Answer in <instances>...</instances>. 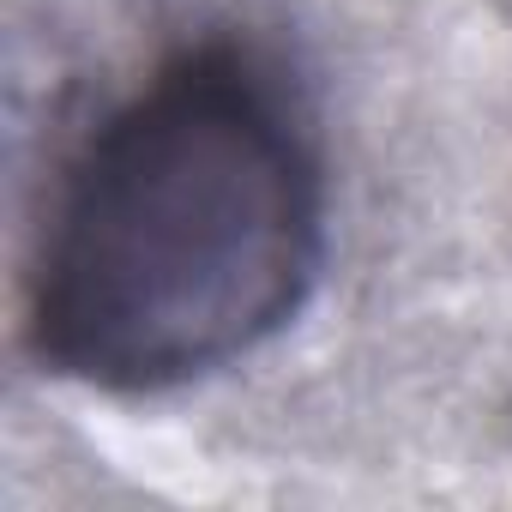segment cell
Returning <instances> with one entry per match:
<instances>
[{
	"mask_svg": "<svg viewBox=\"0 0 512 512\" xmlns=\"http://www.w3.org/2000/svg\"><path fill=\"white\" fill-rule=\"evenodd\" d=\"M326 272V157L290 73L241 37L163 55L55 175L25 350L43 374L163 398L260 356Z\"/></svg>",
	"mask_w": 512,
	"mask_h": 512,
	"instance_id": "6da1fadb",
	"label": "cell"
}]
</instances>
